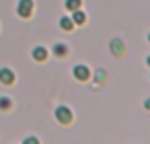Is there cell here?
Segmentation results:
<instances>
[{"instance_id": "1", "label": "cell", "mask_w": 150, "mask_h": 144, "mask_svg": "<svg viewBox=\"0 0 150 144\" xmlns=\"http://www.w3.org/2000/svg\"><path fill=\"white\" fill-rule=\"evenodd\" d=\"M74 74H76L78 80H84V78H88V68L86 66H76L74 68Z\"/></svg>"}, {"instance_id": "2", "label": "cell", "mask_w": 150, "mask_h": 144, "mask_svg": "<svg viewBox=\"0 0 150 144\" xmlns=\"http://www.w3.org/2000/svg\"><path fill=\"white\" fill-rule=\"evenodd\" d=\"M70 117H72V115H70V111H68L66 107H60V109H58V119H60V121L68 123V121H70Z\"/></svg>"}, {"instance_id": "3", "label": "cell", "mask_w": 150, "mask_h": 144, "mask_svg": "<svg viewBox=\"0 0 150 144\" xmlns=\"http://www.w3.org/2000/svg\"><path fill=\"white\" fill-rule=\"evenodd\" d=\"M21 13H23L25 17L31 13V0H23V2H21Z\"/></svg>"}, {"instance_id": "4", "label": "cell", "mask_w": 150, "mask_h": 144, "mask_svg": "<svg viewBox=\"0 0 150 144\" xmlns=\"http://www.w3.org/2000/svg\"><path fill=\"white\" fill-rule=\"evenodd\" d=\"M0 78H4V82H13V72L11 70H0Z\"/></svg>"}, {"instance_id": "5", "label": "cell", "mask_w": 150, "mask_h": 144, "mask_svg": "<svg viewBox=\"0 0 150 144\" xmlns=\"http://www.w3.org/2000/svg\"><path fill=\"white\" fill-rule=\"evenodd\" d=\"M66 6H70L72 11H78V6H80V0H66Z\"/></svg>"}, {"instance_id": "6", "label": "cell", "mask_w": 150, "mask_h": 144, "mask_svg": "<svg viewBox=\"0 0 150 144\" xmlns=\"http://www.w3.org/2000/svg\"><path fill=\"white\" fill-rule=\"evenodd\" d=\"M33 56H37V60H45V50H41V48H37V50L33 52Z\"/></svg>"}, {"instance_id": "7", "label": "cell", "mask_w": 150, "mask_h": 144, "mask_svg": "<svg viewBox=\"0 0 150 144\" xmlns=\"http://www.w3.org/2000/svg\"><path fill=\"white\" fill-rule=\"evenodd\" d=\"M84 21H86L84 13H76V15H74V23H84Z\"/></svg>"}, {"instance_id": "8", "label": "cell", "mask_w": 150, "mask_h": 144, "mask_svg": "<svg viewBox=\"0 0 150 144\" xmlns=\"http://www.w3.org/2000/svg\"><path fill=\"white\" fill-rule=\"evenodd\" d=\"M62 29H72V21L70 19H62Z\"/></svg>"}, {"instance_id": "9", "label": "cell", "mask_w": 150, "mask_h": 144, "mask_svg": "<svg viewBox=\"0 0 150 144\" xmlns=\"http://www.w3.org/2000/svg\"><path fill=\"white\" fill-rule=\"evenodd\" d=\"M8 105H11L8 99H0V109H8Z\"/></svg>"}, {"instance_id": "10", "label": "cell", "mask_w": 150, "mask_h": 144, "mask_svg": "<svg viewBox=\"0 0 150 144\" xmlns=\"http://www.w3.org/2000/svg\"><path fill=\"white\" fill-rule=\"evenodd\" d=\"M25 144H37V140H35V138H27V142H25Z\"/></svg>"}]
</instances>
